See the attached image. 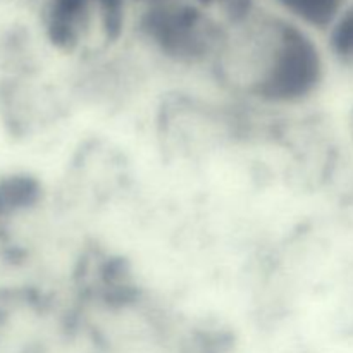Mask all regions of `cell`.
<instances>
[{
	"mask_svg": "<svg viewBox=\"0 0 353 353\" xmlns=\"http://www.w3.org/2000/svg\"><path fill=\"white\" fill-rule=\"evenodd\" d=\"M221 88L241 103L265 110L305 105L326 79V55L312 31L281 14L252 10L224 21L207 65Z\"/></svg>",
	"mask_w": 353,
	"mask_h": 353,
	"instance_id": "cell-1",
	"label": "cell"
},
{
	"mask_svg": "<svg viewBox=\"0 0 353 353\" xmlns=\"http://www.w3.org/2000/svg\"><path fill=\"white\" fill-rule=\"evenodd\" d=\"M9 2H24V0H9Z\"/></svg>",
	"mask_w": 353,
	"mask_h": 353,
	"instance_id": "cell-9",
	"label": "cell"
},
{
	"mask_svg": "<svg viewBox=\"0 0 353 353\" xmlns=\"http://www.w3.org/2000/svg\"><path fill=\"white\" fill-rule=\"evenodd\" d=\"M130 0H41L40 23L52 47L99 54L123 34Z\"/></svg>",
	"mask_w": 353,
	"mask_h": 353,
	"instance_id": "cell-3",
	"label": "cell"
},
{
	"mask_svg": "<svg viewBox=\"0 0 353 353\" xmlns=\"http://www.w3.org/2000/svg\"><path fill=\"white\" fill-rule=\"evenodd\" d=\"M31 303H34V296L30 290L0 288V341H2L3 333L12 321L14 314Z\"/></svg>",
	"mask_w": 353,
	"mask_h": 353,
	"instance_id": "cell-7",
	"label": "cell"
},
{
	"mask_svg": "<svg viewBox=\"0 0 353 353\" xmlns=\"http://www.w3.org/2000/svg\"><path fill=\"white\" fill-rule=\"evenodd\" d=\"M195 2L203 7H221L224 16H226V21L241 19V17H245L254 10L252 0H195Z\"/></svg>",
	"mask_w": 353,
	"mask_h": 353,
	"instance_id": "cell-8",
	"label": "cell"
},
{
	"mask_svg": "<svg viewBox=\"0 0 353 353\" xmlns=\"http://www.w3.org/2000/svg\"><path fill=\"white\" fill-rule=\"evenodd\" d=\"M138 31L150 47L183 65H209L224 23L195 0H161L138 9Z\"/></svg>",
	"mask_w": 353,
	"mask_h": 353,
	"instance_id": "cell-2",
	"label": "cell"
},
{
	"mask_svg": "<svg viewBox=\"0 0 353 353\" xmlns=\"http://www.w3.org/2000/svg\"><path fill=\"white\" fill-rule=\"evenodd\" d=\"M327 33V54L353 72V3L347 6Z\"/></svg>",
	"mask_w": 353,
	"mask_h": 353,
	"instance_id": "cell-6",
	"label": "cell"
},
{
	"mask_svg": "<svg viewBox=\"0 0 353 353\" xmlns=\"http://www.w3.org/2000/svg\"><path fill=\"white\" fill-rule=\"evenodd\" d=\"M40 185L26 174H9L0 178V223L23 210L31 209L40 200Z\"/></svg>",
	"mask_w": 353,
	"mask_h": 353,
	"instance_id": "cell-5",
	"label": "cell"
},
{
	"mask_svg": "<svg viewBox=\"0 0 353 353\" xmlns=\"http://www.w3.org/2000/svg\"><path fill=\"white\" fill-rule=\"evenodd\" d=\"M279 14L309 31H327L347 9V0H274Z\"/></svg>",
	"mask_w": 353,
	"mask_h": 353,
	"instance_id": "cell-4",
	"label": "cell"
}]
</instances>
